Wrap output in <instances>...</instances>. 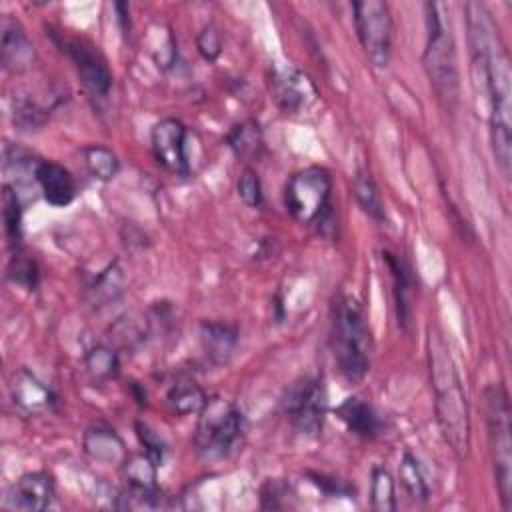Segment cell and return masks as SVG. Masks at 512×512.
Listing matches in <instances>:
<instances>
[{
    "label": "cell",
    "instance_id": "6da1fadb",
    "mask_svg": "<svg viewBox=\"0 0 512 512\" xmlns=\"http://www.w3.org/2000/svg\"><path fill=\"white\" fill-rule=\"evenodd\" d=\"M428 370L434 388L436 420L444 440L460 456H468L470 450V418L464 388L450 356V350L436 328L428 330Z\"/></svg>",
    "mask_w": 512,
    "mask_h": 512
},
{
    "label": "cell",
    "instance_id": "7a4b0ae2",
    "mask_svg": "<svg viewBox=\"0 0 512 512\" xmlns=\"http://www.w3.org/2000/svg\"><path fill=\"white\" fill-rule=\"evenodd\" d=\"M332 348L340 374L358 382L370 368V332L362 306L352 296H340L334 304Z\"/></svg>",
    "mask_w": 512,
    "mask_h": 512
},
{
    "label": "cell",
    "instance_id": "3957f363",
    "mask_svg": "<svg viewBox=\"0 0 512 512\" xmlns=\"http://www.w3.org/2000/svg\"><path fill=\"white\" fill-rule=\"evenodd\" d=\"M198 426L194 434L196 450L206 460H218L228 456L240 442L244 432L242 410L220 396L206 400L198 412Z\"/></svg>",
    "mask_w": 512,
    "mask_h": 512
},
{
    "label": "cell",
    "instance_id": "277c9868",
    "mask_svg": "<svg viewBox=\"0 0 512 512\" xmlns=\"http://www.w3.org/2000/svg\"><path fill=\"white\" fill-rule=\"evenodd\" d=\"M426 48L424 66L428 78L446 108H454L458 100V72L454 58V42L446 30L436 4H426Z\"/></svg>",
    "mask_w": 512,
    "mask_h": 512
},
{
    "label": "cell",
    "instance_id": "5b68a950",
    "mask_svg": "<svg viewBox=\"0 0 512 512\" xmlns=\"http://www.w3.org/2000/svg\"><path fill=\"white\" fill-rule=\"evenodd\" d=\"M330 190V174L324 168H302L286 182L284 206L300 224H326L332 216Z\"/></svg>",
    "mask_w": 512,
    "mask_h": 512
},
{
    "label": "cell",
    "instance_id": "8992f818",
    "mask_svg": "<svg viewBox=\"0 0 512 512\" xmlns=\"http://www.w3.org/2000/svg\"><path fill=\"white\" fill-rule=\"evenodd\" d=\"M488 442L494 466V478L502 506L510 508L512 492V440H510V406L502 386H490L486 392Z\"/></svg>",
    "mask_w": 512,
    "mask_h": 512
},
{
    "label": "cell",
    "instance_id": "52a82bcc",
    "mask_svg": "<svg viewBox=\"0 0 512 512\" xmlns=\"http://www.w3.org/2000/svg\"><path fill=\"white\" fill-rule=\"evenodd\" d=\"M354 24L364 54L376 68H386L390 62L392 42V18L382 0L352 2Z\"/></svg>",
    "mask_w": 512,
    "mask_h": 512
},
{
    "label": "cell",
    "instance_id": "ba28073f",
    "mask_svg": "<svg viewBox=\"0 0 512 512\" xmlns=\"http://www.w3.org/2000/svg\"><path fill=\"white\" fill-rule=\"evenodd\" d=\"M328 408L326 386L320 376L296 382L284 398V412L292 426L304 436H318Z\"/></svg>",
    "mask_w": 512,
    "mask_h": 512
},
{
    "label": "cell",
    "instance_id": "9c48e42d",
    "mask_svg": "<svg viewBox=\"0 0 512 512\" xmlns=\"http://www.w3.org/2000/svg\"><path fill=\"white\" fill-rule=\"evenodd\" d=\"M50 34H52V40L56 42V46H60V50L66 52V56L72 60L84 88L98 98L108 96V92L112 88V72H110L104 56L86 40L68 38V36L56 34V32H50Z\"/></svg>",
    "mask_w": 512,
    "mask_h": 512
},
{
    "label": "cell",
    "instance_id": "30bf717a",
    "mask_svg": "<svg viewBox=\"0 0 512 512\" xmlns=\"http://www.w3.org/2000/svg\"><path fill=\"white\" fill-rule=\"evenodd\" d=\"M152 152L156 162L176 176L188 174L186 158V126L176 118H164L154 124L152 134Z\"/></svg>",
    "mask_w": 512,
    "mask_h": 512
},
{
    "label": "cell",
    "instance_id": "8fae6325",
    "mask_svg": "<svg viewBox=\"0 0 512 512\" xmlns=\"http://www.w3.org/2000/svg\"><path fill=\"white\" fill-rule=\"evenodd\" d=\"M54 480L46 472H28L20 476L4 496V508L40 512L52 504Z\"/></svg>",
    "mask_w": 512,
    "mask_h": 512
},
{
    "label": "cell",
    "instance_id": "7c38bea8",
    "mask_svg": "<svg viewBox=\"0 0 512 512\" xmlns=\"http://www.w3.org/2000/svg\"><path fill=\"white\" fill-rule=\"evenodd\" d=\"M12 404L26 416H38L52 412L58 396L56 392L28 370H18L10 382Z\"/></svg>",
    "mask_w": 512,
    "mask_h": 512
},
{
    "label": "cell",
    "instance_id": "4fadbf2b",
    "mask_svg": "<svg viewBox=\"0 0 512 512\" xmlns=\"http://www.w3.org/2000/svg\"><path fill=\"white\" fill-rule=\"evenodd\" d=\"M0 60L10 72H24L36 60V50L24 28L10 16L0 26Z\"/></svg>",
    "mask_w": 512,
    "mask_h": 512
},
{
    "label": "cell",
    "instance_id": "5bb4252c",
    "mask_svg": "<svg viewBox=\"0 0 512 512\" xmlns=\"http://www.w3.org/2000/svg\"><path fill=\"white\" fill-rule=\"evenodd\" d=\"M382 258L392 276V294L396 306V318L404 332L412 330V312H414V288H412V274L408 264L394 252L384 250Z\"/></svg>",
    "mask_w": 512,
    "mask_h": 512
},
{
    "label": "cell",
    "instance_id": "9a60e30c",
    "mask_svg": "<svg viewBox=\"0 0 512 512\" xmlns=\"http://www.w3.org/2000/svg\"><path fill=\"white\" fill-rule=\"evenodd\" d=\"M36 184L44 200L52 206H68L76 198V180L74 176L60 164L52 160H40L36 166Z\"/></svg>",
    "mask_w": 512,
    "mask_h": 512
},
{
    "label": "cell",
    "instance_id": "2e32d148",
    "mask_svg": "<svg viewBox=\"0 0 512 512\" xmlns=\"http://www.w3.org/2000/svg\"><path fill=\"white\" fill-rule=\"evenodd\" d=\"M276 100L280 108L288 114L302 112L304 108L312 106L318 98V92L312 84V80L300 72V70H288L276 78Z\"/></svg>",
    "mask_w": 512,
    "mask_h": 512
},
{
    "label": "cell",
    "instance_id": "e0dca14e",
    "mask_svg": "<svg viewBox=\"0 0 512 512\" xmlns=\"http://www.w3.org/2000/svg\"><path fill=\"white\" fill-rule=\"evenodd\" d=\"M336 416L346 424V428L364 438V440H374L376 436H380L382 432V418L380 414L362 398L358 396H350L346 398L338 408H336Z\"/></svg>",
    "mask_w": 512,
    "mask_h": 512
},
{
    "label": "cell",
    "instance_id": "ac0fdd59",
    "mask_svg": "<svg viewBox=\"0 0 512 512\" xmlns=\"http://www.w3.org/2000/svg\"><path fill=\"white\" fill-rule=\"evenodd\" d=\"M82 446L92 460H98L104 464H124V460L128 458L122 438L112 428L102 424L90 426L84 432Z\"/></svg>",
    "mask_w": 512,
    "mask_h": 512
},
{
    "label": "cell",
    "instance_id": "d6986e66",
    "mask_svg": "<svg viewBox=\"0 0 512 512\" xmlns=\"http://www.w3.org/2000/svg\"><path fill=\"white\" fill-rule=\"evenodd\" d=\"M200 342L206 358L214 364H226L238 344V332L234 326L222 322H202Z\"/></svg>",
    "mask_w": 512,
    "mask_h": 512
},
{
    "label": "cell",
    "instance_id": "ffe728a7",
    "mask_svg": "<svg viewBox=\"0 0 512 512\" xmlns=\"http://www.w3.org/2000/svg\"><path fill=\"white\" fill-rule=\"evenodd\" d=\"M206 400L208 396L192 378H176L166 392V404L178 416L198 414Z\"/></svg>",
    "mask_w": 512,
    "mask_h": 512
},
{
    "label": "cell",
    "instance_id": "44dd1931",
    "mask_svg": "<svg viewBox=\"0 0 512 512\" xmlns=\"http://www.w3.org/2000/svg\"><path fill=\"white\" fill-rule=\"evenodd\" d=\"M124 286V272L116 262H112L92 280V284L88 286V296L94 306H106L122 296Z\"/></svg>",
    "mask_w": 512,
    "mask_h": 512
},
{
    "label": "cell",
    "instance_id": "7402d4cb",
    "mask_svg": "<svg viewBox=\"0 0 512 512\" xmlns=\"http://www.w3.org/2000/svg\"><path fill=\"white\" fill-rule=\"evenodd\" d=\"M226 144L238 158L250 160L258 156L262 148V130L258 122L244 120L240 124H234L226 136Z\"/></svg>",
    "mask_w": 512,
    "mask_h": 512
},
{
    "label": "cell",
    "instance_id": "603a6c76",
    "mask_svg": "<svg viewBox=\"0 0 512 512\" xmlns=\"http://www.w3.org/2000/svg\"><path fill=\"white\" fill-rule=\"evenodd\" d=\"M352 190H354V198L358 202V206L376 222H384L386 220V212H384V202L382 196L378 192L376 182L372 180V176L366 170H358L352 182Z\"/></svg>",
    "mask_w": 512,
    "mask_h": 512
},
{
    "label": "cell",
    "instance_id": "cb8c5ba5",
    "mask_svg": "<svg viewBox=\"0 0 512 512\" xmlns=\"http://www.w3.org/2000/svg\"><path fill=\"white\" fill-rule=\"evenodd\" d=\"M164 506V496L158 488H144L128 484L118 492L114 508L118 510H158Z\"/></svg>",
    "mask_w": 512,
    "mask_h": 512
},
{
    "label": "cell",
    "instance_id": "d4e9b609",
    "mask_svg": "<svg viewBox=\"0 0 512 512\" xmlns=\"http://www.w3.org/2000/svg\"><path fill=\"white\" fill-rule=\"evenodd\" d=\"M84 366L94 380H110L120 370V358L114 348L96 344L84 354Z\"/></svg>",
    "mask_w": 512,
    "mask_h": 512
},
{
    "label": "cell",
    "instance_id": "484cf974",
    "mask_svg": "<svg viewBox=\"0 0 512 512\" xmlns=\"http://www.w3.org/2000/svg\"><path fill=\"white\" fill-rule=\"evenodd\" d=\"M82 154H84V164H86L88 172L96 180L110 182L118 174V170H120L118 156L110 148H106V146L92 144V146H86Z\"/></svg>",
    "mask_w": 512,
    "mask_h": 512
},
{
    "label": "cell",
    "instance_id": "4316f807",
    "mask_svg": "<svg viewBox=\"0 0 512 512\" xmlns=\"http://www.w3.org/2000/svg\"><path fill=\"white\" fill-rule=\"evenodd\" d=\"M370 506L376 512H392V510H396L394 480H392V474L384 466H374L372 468Z\"/></svg>",
    "mask_w": 512,
    "mask_h": 512
},
{
    "label": "cell",
    "instance_id": "83f0119b",
    "mask_svg": "<svg viewBox=\"0 0 512 512\" xmlns=\"http://www.w3.org/2000/svg\"><path fill=\"white\" fill-rule=\"evenodd\" d=\"M400 482L406 490V494L414 500V502H426L430 496V488L424 480L420 462L416 460V456H412L410 452H404L402 460H400Z\"/></svg>",
    "mask_w": 512,
    "mask_h": 512
},
{
    "label": "cell",
    "instance_id": "f1b7e54d",
    "mask_svg": "<svg viewBox=\"0 0 512 512\" xmlns=\"http://www.w3.org/2000/svg\"><path fill=\"white\" fill-rule=\"evenodd\" d=\"M2 218H4V232L10 240V246L18 248L22 240V206L16 190L10 184H4V192H2Z\"/></svg>",
    "mask_w": 512,
    "mask_h": 512
},
{
    "label": "cell",
    "instance_id": "f546056e",
    "mask_svg": "<svg viewBox=\"0 0 512 512\" xmlns=\"http://www.w3.org/2000/svg\"><path fill=\"white\" fill-rule=\"evenodd\" d=\"M122 466H124V476H126L128 484L144 486V488H156L158 464L146 452L128 456Z\"/></svg>",
    "mask_w": 512,
    "mask_h": 512
},
{
    "label": "cell",
    "instance_id": "4dcf8cb0",
    "mask_svg": "<svg viewBox=\"0 0 512 512\" xmlns=\"http://www.w3.org/2000/svg\"><path fill=\"white\" fill-rule=\"evenodd\" d=\"M6 278L18 286H24L28 290H34L38 286V280H40V272H38V266L32 258H28L26 254H20L16 252L8 266H6Z\"/></svg>",
    "mask_w": 512,
    "mask_h": 512
},
{
    "label": "cell",
    "instance_id": "1f68e13d",
    "mask_svg": "<svg viewBox=\"0 0 512 512\" xmlns=\"http://www.w3.org/2000/svg\"><path fill=\"white\" fill-rule=\"evenodd\" d=\"M236 190H238L240 200H242L246 206H250V208L262 206L264 194H262V182H260L256 170L244 168V170L240 172V176H238Z\"/></svg>",
    "mask_w": 512,
    "mask_h": 512
},
{
    "label": "cell",
    "instance_id": "d6a6232c",
    "mask_svg": "<svg viewBox=\"0 0 512 512\" xmlns=\"http://www.w3.org/2000/svg\"><path fill=\"white\" fill-rule=\"evenodd\" d=\"M46 118V112L28 96H20L14 100V122L22 126V130L38 128Z\"/></svg>",
    "mask_w": 512,
    "mask_h": 512
},
{
    "label": "cell",
    "instance_id": "836d02e7",
    "mask_svg": "<svg viewBox=\"0 0 512 512\" xmlns=\"http://www.w3.org/2000/svg\"><path fill=\"white\" fill-rule=\"evenodd\" d=\"M196 46L202 58L206 60H216L222 52V36L214 24H206L198 36H196Z\"/></svg>",
    "mask_w": 512,
    "mask_h": 512
},
{
    "label": "cell",
    "instance_id": "e575fe53",
    "mask_svg": "<svg viewBox=\"0 0 512 512\" xmlns=\"http://www.w3.org/2000/svg\"><path fill=\"white\" fill-rule=\"evenodd\" d=\"M136 432H138V438H140L142 446L146 448V454H148L158 466H162L166 446H164V442L160 440V436L154 434V430H150L146 424H136Z\"/></svg>",
    "mask_w": 512,
    "mask_h": 512
},
{
    "label": "cell",
    "instance_id": "d590c367",
    "mask_svg": "<svg viewBox=\"0 0 512 512\" xmlns=\"http://www.w3.org/2000/svg\"><path fill=\"white\" fill-rule=\"evenodd\" d=\"M312 478L318 484V488H322V492L328 496H350V492H352L350 486H346L344 482H340L336 478H324L318 474H314Z\"/></svg>",
    "mask_w": 512,
    "mask_h": 512
}]
</instances>
